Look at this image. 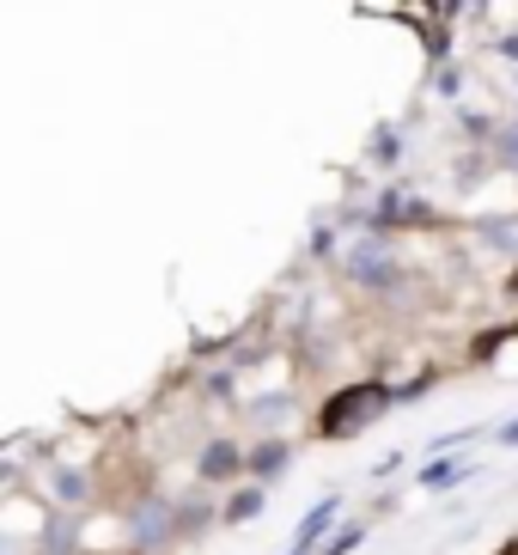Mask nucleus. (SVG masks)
I'll return each instance as SVG.
<instances>
[{
    "label": "nucleus",
    "instance_id": "1",
    "mask_svg": "<svg viewBox=\"0 0 518 555\" xmlns=\"http://www.w3.org/2000/svg\"><path fill=\"white\" fill-rule=\"evenodd\" d=\"M390 403H397L390 385H348V391H336L324 403V422H318V427H324L329 440H348V434H366Z\"/></svg>",
    "mask_w": 518,
    "mask_h": 555
},
{
    "label": "nucleus",
    "instance_id": "2",
    "mask_svg": "<svg viewBox=\"0 0 518 555\" xmlns=\"http://www.w3.org/2000/svg\"><path fill=\"white\" fill-rule=\"evenodd\" d=\"M341 269H348V281H360V287H390V281H397V257H390L385 238H360Z\"/></svg>",
    "mask_w": 518,
    "mask_h": 555
},
{
    "label": "nucleus",
    "instance_id": "3",
    "mask_svg": "<svg viewBox=\"0 0 518 555\" xmlns=\"http://www.w3.org/2000/svg\"><path fill=\"white\" fill-rule=\"evenodd\" d=\"M238 470H244V452L232 440H213L208 452H202V464H195L202 482H226V476H238Z\"/></svg>",
    "mask_w": 518,
    "mask_h": 555
},
{
    "label": "nucleus",
    "instance_id": "4",
    "mask_svg": "<svg viewBox=\"0 0 518 555\" xmlns=\"http://www.w3.org/2000/svg\"><path fill=\"white\" fill-rule=\"evenodd\" d=\"M373 220H378V227H427V220H433V208H415L409 196H378Z\"/></svg>",
    "mask_w": 518,
    "mask_h": 555
},
{
    "label": "nucleus",
    "instance_id": "5",
    "mask_svg": "<svg viewBox=\"0 0 518 555\" xmlns=\"http://www.w3.org/2000/svg\"><path fill=\"white\" fill-rule=\"evenodd\" d=\"M336 513H341V494H324V501L311 506V513H306V525H299V550H311V543L324 538V531H329V519H336Z\"/></svg>",
    "mask_w": 518,
    "mask_h": 555
},
{
    "label": "nucleus",
    "instance_id": "6",
    "mask_svg": "<svg viewBox=\"0 0 518 555\" xmlns=\"http://www.w3.org/2000/svg\"><path fill=\"white\" fill-rule=\"evenodd\" d=\"M165 538H171V506L153 501V513H141V543L153 550V543H165Z\"/></svg>",
    "mask_w": 518,
    "mask_h": 555
},
{
    "label": "nucleus",
    "instance_id": "7",
    "mask_svg": "<svg viewBox=\"0 0 518 555\" xmlns=\"http://www.w3.org/2000/svg\"><path fill=\"white\" fill-rule=\"evenodd\" d=\"M287 446H281V440H269V446H257V452H250V470H257V476H275V470H287Z\"/></svg>",
    "mask_w": 518,
    "mask_h": 555
},
{
    "label": "nucleus",
    "instance_id": "8",
    "mask_svg": "<svg viewBox=\"0 0 518 555\" xmlns=\"http://www.w3.org/2000/svg\"><path fill=\"white\" fill-rule=\"evenodd\" d=\"M262 506H269V494H262V489H244V494H232V501H226V519L244 525V519H257Z\"/></svg>",
    "mask_w": 518,
    "mask_h": 555
},
{
    "label": "nucleus",
    "instance_id": "9",
    "mask_svg": "<svg viewBox=\"0 0 518 555\" xmlns=\"http://www.w3.org/2000/svg\"><path fill=\"white\" fill-rule=\"evenodd\" d=\"M360 543H366V531H360V525H341L329 543H318V555H354Z\"/></svg>",
    "mask_w": 518,
    "mask_h": 555
},
{
    "label": "nucleus",
    "instance_id": "10",
    "mask_svg": "<svg viewBox=\"0 0 518 555\" xmlns=\"http://www.w3.org/2000/svg\"><path fill=\"white\" fill-rule=\"evenodd\" d=\"M397 159H403V134H397V129H378V134H373V165H397Z\"/></svg>",
    "mask_w": 518,
    "mask_h": 555
},
{
    "label": "nucleus",
    "instance_id": "11",
    "mask_svg": "<svg viewBox=\"0 0 518 555\" xmlns=\"http://www.w3.org/2000/svg\"><path fill=\"white\" fill-rule=\"evenodd\" d=\"M457 476H464V470H457V464H439V457H433V464H427V470H422V489H452Z\"/></svg>",
    "mask_w": 518,
    "mask_h": 555
},
{
    "label": "nucleus",
    "instance_id": "12",
    "mask_svg": "<svg viewBox=\"0 0 518 555\" xmlns=\"http://www.w3.org/2000/svg\"><path fill=\"white\" fill-rule=\"evenodd\" d=\"M494 153H501V165H506V171H518V122H506V129H501Z\"/></svg>",
    "mask_w": 518,
    "mask_h": 555
},
{
    "label": "nucleus",
    "instance_id": "13",
    "mask_svg": "<svg viewBox=\"0 0 518 555\" xmlns=\"http://www.w3.org/2000/svg\"><path fill=\"white\" fill-rule=\"evenodd\" d=\"M287 409H293V397H281V391H269V397H262V403H257V409H250V415H257V422H281V415H287Z\"/></svg>",
    "mask_w": 518,
    "mask_h": 555
},
{
    "label": "nucleus",
    "instance_id": "14",
    "mask_svg": "<svg viewBox=\"0 0 518 555\" xmlns=\"http://www.w3.org/2000/svg\"><path fill=\"white\" fill-rule=\"evenodd\" d=\"M55 494H62L67 506L86 501V476H80V470H62V476H55Z\"/></svg>",
    "mask_w": 518,
    "mask_h": 555
},
{
    "label": "nucleus",
    "instance_id": "15",
    "mask_svg": "<svg viewBox=\"0 0 518 555\" xmlns=\"http://www.w3.org/2000/svg\"><path fill=\"white\" fill-rule=\"evenodd\" d=\"M329 245H336V232L318 227V238H311V257H329Z\"/></svg>",
    "mask_w": 518,
    "mask_h": 555
},
{
    "label": "nucleus",
    "instance_id": "16",
    "mask_svg": "<svg viewBox=\"0 0 518 555\" xmlns=\"http://www.w3.org/2000/svg\"><path fill=\"white\" fill-rule=\"evenodd\" d=\"M501 446H518V422H506V427H501Z\"/></svg>",
    "mask_w": 518,
    "mask_h": 555
},
{
    "label": "nucleus",
    "instance_id": "17",
    "mask_svg": "<svg viewBox=\"0 0 518 555\" xmlns=\"http://www.w3.org/2000/svg\"><path fill=\"white\" fill-rule=\"evenodd\" d=\"M293 555H311V550H293Z\"/></svg>",
    "mask_w": 518,
    "mask_h": 555
}]
</instances>
